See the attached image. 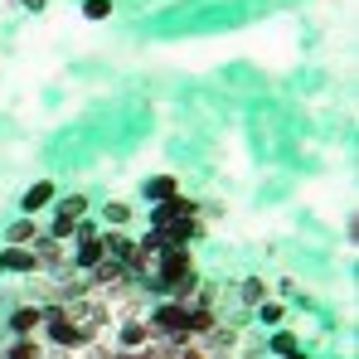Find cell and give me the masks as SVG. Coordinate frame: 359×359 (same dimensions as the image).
Wrapping results in <instances>:
<instances>
[{
    "mask_svg": "<svg viewBox=\"0 0 359 359\" xmlns=\"http://www.w3.org/2000/svg\"><path fill=\"white\" fill-rule=\"evenodd\" d=\"M34 330H44V306H34V301L29 306H15L10 311V335L15 340H29Z\"/></svg>",
    "mask_w": 359,
    "mask_h": 359,
    "instance_id": "3957f363",
    "label": "cell"
},
{
    "mask_svg": "<svg viewBox=\"0 0 359 359\" xmlns=\"http://www.w3.org/2000/svg\"><path fill=\"white\" fill-rule=\"evenodd\" d=\"M151 325H141V320H131V325H121L117 330V350H126V355H141V350H151Z\"/></svg>",
    "mask_w": 359,
    "mask_h": 359,
    "instance_id": "8992f818",
    "label": "cell"
},
{
    "mask_svg": "<svg viewBox=\"0 0 359 359\" xmlns=\"http://www.w3.org/2000/svg\"><path fill=\"white\" fill-rule=\"evenodd\" d=\"M175 194H180V180L175 175H151V180H146V199H151V204H170Z\"/></svg>",
    "mask_w": 359,
    "mask_h": 359,
    "instance_id": "9c48e42d",
    "label": "cell"
},
{
    "mask_svg": "<svg viewBox=\"0 0 359 359\" xmlns=\"http://www.w3.org/2000/svg\"><path fill=\"white\" fill-rule=\"evenodd\" d=\"M0 359H49V355H44V345L29 335V340H10V345L0 350Z\"/></svg>",
    "mask_w": 359,
    "mask_h": 359,
    "instance_id": "8fae6325",
    "label": "cell"
},
{
    "mask_svg": "<svg viewBox=\"0 0 359 359\" xmlns=\"http://www.w3.org/2000/svg\"><path fill=\"white\" fill-rule=\"evenodd\" d=\"M204 233V224L199 219H175L170 229H161V238H165V248H184L189 238H199Z\"/></svg>",
    "mask_w": 359,
    "mask_h": 359,
    "instance_id": "ba28073f",
    "label": "cell"
},
{
    "mask_svg": "<svg viewBox=\"0 0 359 359\" xmlns=\"http://www.w3.org/2000/svg\"><path fill=\"white\" fill-rule=\"evenodd\" d=\"M54 199H59V189H54V180H34V184H29V189L20 194V209H25V214L34 219V214H44V209H49Z\"/></svg>",
    "mask_w": 359,
    "mask_h": 359,
    "instance_id": "277c9868",
    "label": "cell"
},
{
    "mask_svg": "<svg viewBox=\"0 0 359 359\" xmlns=\"http://www.w3.org/2000/svg\"><path fill=\"white\" fill-rule=\"evenodd\" d=\"M44 238V219H20L15 229H10V248H29V243Z\"/></svg>",
    "mask_w": 359,
    "mask_h": 359,
    "instance_id": "30bf717a",
    "label": "cell"
},
{
    "mask_svg": "<svg viewBox=\"0 0 359 359\" xmlns=\"http://www.w3.org/2000/svg\"><path fill=\"white\" fill-rule=\"evenodd\" d=\"M194 287H199V272H194L189 248H170V252H161V267L151 272V292H170V301L184 306Z\"/></svg>",
    "mask_w": 359,
    "mask_h": 359,
    "instance_id": "6da1fadb",
    "label": "cell"
},
{
    "mask_svg": "<svg viewBox=\"0 0 359 359\" xmlns=\"http://www.w3.org/2000/svg\"><path fill=\"white\" fill-rule=\"evenodd\" d=\"M282 359H306V355H301V350H297V355H282Z\"/></svg>",
    "mask_w": 359,
    "mask_h": 359,
    "instance_id": "ffe728a7",
    "label": "cell"
},
{
    "mask_svg": "<svg viewBox=\"0 0 359 359\" xmlns=\"http://www.w3.org/2000/svg\"><path fill=\"white\" fill-rule=\"evenodd\" d=\"M83 15L88 20H107L112 15V0H83Z\"/></svg>",
    "mask_w": 359,
    "mask_h": 359,
    "instance_id": "e0dca14e",
    "label": "cell"
},
{
    "mask_svg": "<svg viewBox=\"0 0 359 359\" xmlns=\"http://www.w3.org/2000/svg\"><path fill=\"white\" fill-rule=\"evenodd\" d=\"M151 335H161L170 345H184V306L180 301H161L151 311Z\"/></svg>",
    "mask_w": 359,
    "mask_h": 359,
    "instance_id": "7a4b0ae2",
    "label": "cell"
},
{
    "mask_svg": "<svg viewBox=\"0 0 359 359\" xmlns=\"http://www.w3.org/2000/svg\"><path fill=\"white\" fill-rule=\"evenodd\" d=\"M102 219H107V229H126V219H131V204H126V199H112V204H102Z\"/></svg>",
    "mask_w": 359,
    "mask_h": 359,
    "instance_id": "5bb4252c",
    "label": "cell"
},
{
    "mask_svg": "<svg viewBox=\"0 0 359 359\" xmlns=\"http://www.w3.org/2000/svg\"><path fill=\"white\" fill-rule=\"evenodd\" d=\"M267 350H272L277 359H282V355H297V350H301V335H292V330H277V335L267 340Z\"/></svg>",
    "mask_w": 359,
    "mask_h": 359,
    "instance_id": "4fadbf2b",
    "label": "cell"
},
{
    "mask_svg": "<svg viewBox=\"0 0 359 359\" xmlns=\"http://www.w3.org/2000/svg\"><path fill=\"white\" fill-rule=\"evenodd\" d=\"M54 214H63V219H78V214H88V199H83V194H68V199H54Z\"/></svg>",
    "mask_w": 359,
    "mask_h": 359,
    "instance_id": "9a60e30c",
    "label": "cell"
},
{
    "mask_svg": "<svg viewBox=\"0 0 359 359\" xmlns=\"http://www.w3.org/2000/svg\"><path fill=\"white\" fill-rule=\"evenodd\" d=\"M238 301L243 306H262V301H267V282H262V277H243Z\"/></svg>",
    "mask_w": 359,
    "mask_h": 359,
    "instance_id": "7c38bea8",
    "label": "cell"
},
{
    "mask_svg": "<svg viewBox=\"0 0 359 359\" xmlns=\"http://www.w3.org/2000/svg\"><path fill=\"white\" fill-rule=\"evenodd\" d=\"M257 316H262V325H282V301H262Z\"/></svg>",
    "mask_w": 359,
    "mask_h": 359,
    "instance_id": "2e32d148",
    "label": "cell"
},
{
    "mask_svg": "<svg viewBox=\"0 0 359 359\" xmlns=\"http://www.w3.org/2000/svg\"><path fill=\"white\" fill-rule=\"evenodd\" d=\"M0 272L34 277V272H39V257H34V248H10V243H5V252H0Z\"/></svg>",
    "mask_w": 359,
    "mask_h": 359,
    "instance_id": "5b68a950",
    "label": "cell"
},
{
    "mask_svg": "<svg viewBox=\"0 0 359 359\" xmlns=\"http://www.w3.org/2000/svg\"><path fill=\"white\" fill-rule=\"evenodd\" d=\"M102 257H107V248H102V233H97V238H78V252L68 262H73V272H93Z\"/></svg>",
    "mask_w": 359,
    "mask_h": 359,
    "instance_id": "52a82bcc",
    "label": "cell"
},
{
    "mask_svg": "<svg viewBox=\"0 0 359 359\" xmlns=\"http://www.w3.org/2000/svg\"><path fill=\"white\" fill-rule=\"evenodd\" d=\"M20 5H25V10H34V15H44V5H49V0H20Z\"/></svg>",
    "mask_w": 359,
    "mask_h": 359,
    "instance_id": "d6986e66",
    "label": "cell"
},
{
    "mask_svg": "<svg viewBox=\"0 0 359 359\" xmlns=\"http://www.w3.org/2000/svg\"><path fill=\"white\" fill-rule=\"evenodd\" d=\"M97 233H102V229H97L93 219H78V238H97ZM78 238H73V243H78Z\"/></svg>",
    "mask_w": 359,
    "mask_h": 359,
    "instance_id": "ac0fdd59",
    "label": "cell"
}]
</instances>
